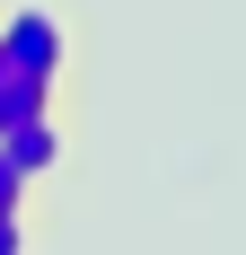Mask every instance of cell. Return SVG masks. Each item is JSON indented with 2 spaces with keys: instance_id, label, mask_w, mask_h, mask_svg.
Wrapping results in <instances>:
<instances>
[{
  "instance_id": "1",
  "label": "cell",
  "mask_w": 246,
  "mask_h": 255,
  "mask_svg": "<svg viewBox=\"0 0 246 255\" xmlns=\"http://www.w3.org/2000/svg\"><path fill=\"white\" fill-rule=\"evenodd\" d=\"M0 53H9V71H26V79H62L71 35H62L53 9H9V18H0Z\"/></svg>"
},
{
  "instance_id": "2",
  "label": "cell",
  "mask_w": 246,
  "mask_h": 255,
  "mask_svg": "<svg viewBox=\"0 0 246 255\" xmlns=\"http://www.w3.org/2000/svg\"><path fill=\"white\" fill-rule=\"evenodd\" d=\"M0 150L18 158L26 176H53V167H62V132H53V115H26V124L0 132Z\"/></svg>"
},
{
  "instance_id": "3",
  "label": "cell",
  "mask_w": 246,
  "mask_h": 255,
  "mask_svg": "<svg viewBox=\"0 0 246 255\" xmlns=\"http://www.w3.org/2000/svg\"><path fill=\"white\" fill-rule=\"evenodd\" d=\"M53 106V79H26V71H9L0 79V132L9 124H26V115H44Z\"/></svg>"
},
{
  "instance_id": "4",
  "label": "cell",
  "mask_w": 246,
  "mask_h": 255,
  "mask_svg": "<svg viewBox=\"0 0 246 255\" xmlns=\"http://www.w3.org/2000/svg\"><path fill=\"white\" fill-rule=\"evenodd\" d=\"M26 194H35V176H26L18 158L0 150V211H26Z\"/></svg>"
},
{
  "instance_id": "5",
  "label": "cell",
  "mask_w": 246,
  "mask_h": 255,
  "mask_svg": "<svg viewBox=\"0 0 246 255\" xmlns=\"http://www.w3.org/2000/svg\"><path fill=\"white\" fill-rule=\"evenodd\" d=\"M26 247V211H0V255H18Z\"/></svg>"
}]
</instances>
